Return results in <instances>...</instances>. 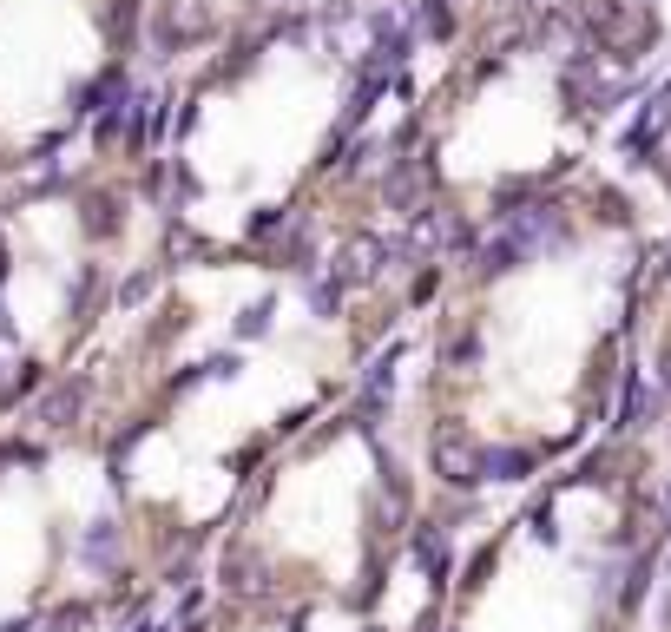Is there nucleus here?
<instances>
[{
	"instance_id": "2",
	"label": "nucleus",
	"mask_w": 671,
	"mask_h": 632,
	"mask_svg": "<svg viewBox=\"0 0 671 632\" xmlns=\"http://www.w3.org/2000/svg\"><path fill=\"white\" fill-rule=\"evenodd\" d=\"M395 47V0H297L257 33L231 40L204 93L178 112V145L145 172L158 205L165 178L204 172L172 198V244L198 231L211 205H231V251H264L349 152L382 86V53ZM224 257V251H218Z\"/></svg>"
},
{
	"instance_id": "1",
	"label": "nucleus",
	"mask_w": 671,
	"mask_h": 632,
	"mask_svg": "<svg viewBox=\"0 0 671 632\" xmlns=\"http://www.w3.org/2000/svg\"><path fill=\"white\" fill-rule=\"evenodd\" d=\"M658 264L652 211L593 165L461 237L402 422L415 474L533 488L593 448L639 376Z\"/></svg>"
},
{
	"instance_id": "6",
	"label": "nucleus",
	"mask_w": 671,
	"mask_h": 632,
	"mask_svg": "<svg viewBox=\"0 0 671 632\" xmlns=\"http://www.w3.org/2000/svg\"><path fill=\"white\" fill-rule=\"evenodd\" d=\"M224 632H297V619H290V613H250V606H244V619L224 626Z\"/></svg>"
},
{
	"instance_id": "5",
	"label": "nucleus",
	"mask_w": 671,
	"mask_h": 632,
	"mask_svg": "<svg viewBox=\"0 0 671 632\" xmlns=\"http://www.w3.org/2000/svg\"><path fill=\"white\" fill-rule=\"evenodd\" d=\"M639 363L658 376V389L671 395V251L658 264V284H652V310H645V343H639Z\"/></svg>"
},
{
	"instance_id": "3",
	"label": "nucleus",
	"mask_w": 671,
	"mask_h": 632,
	"mask_svg": "<svg viewBox=\"0 0 671 632\" xmlns=\"http://www.w3.org/2000/svg\"><path fill=\"white\" fill-rule=\"evenodd\" d=\"M665 540V442L599 435L481 540L441 632H639Z\"/></svg>"
},
{
	"instance_id": "4",
	"label": "nucleus",
	"mask_w": 671,
	"mask_h": 632,
	"mask_svg": "<svg viewBox=\"0 0 671 632\" xmlns=\"http://www.w3.org/2000/svg\"><path fill=\"white\" fill-rule=\"evenodd\" d=\"M415 455L402 422L329 402L264 461L224 540V593L250 613L375 619L402 573L415 514Z\"/></svg>"
}]
</instances>
